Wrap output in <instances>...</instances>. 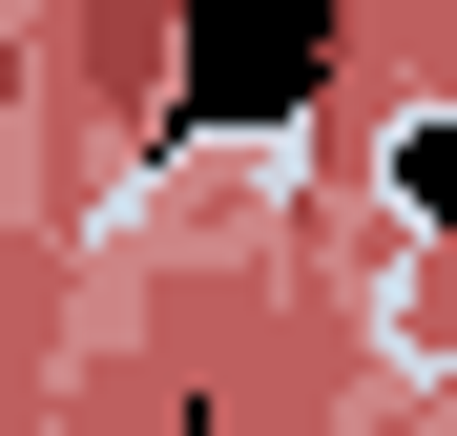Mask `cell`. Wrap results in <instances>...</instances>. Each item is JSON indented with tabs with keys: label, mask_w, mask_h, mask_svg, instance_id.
Wrapping results in <instances>:
<instances>
[{
	"label": "cell",
	"mask_w": 457,
	"mask_h": 436,
	"mask_svg": "<svg viewBox=\"0 0 457 436\" xmlns=\"http://www.w3.org/2000/svg\"><path fill=\"white\" fill-rule=\"evenodd\" d=\"M228 84H250V125L312 84V0H208V104H228Z\"/></svg>",
	"instance_id": "6da1fadb"
}]
</instances>
